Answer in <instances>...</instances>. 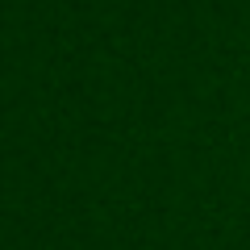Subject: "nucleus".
Returning a JSON list of instances; mask_svg holds the SVG:
<instances>
[]
</instances>
